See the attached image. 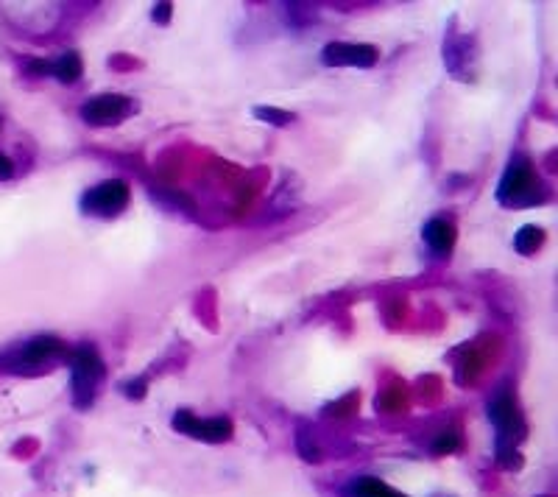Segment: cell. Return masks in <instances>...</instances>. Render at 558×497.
Wrapping results in <instances>:
<instances>
[{
    "label": "cell",
    "mask_w": 558,
    "mask_h": 497,
    "mask_svg": "<svg viewBox=\"0 0 558 497\" xmlns=\"http://www.w3.org/2000/svg\"><path fill=\"white\" fill-rule=\"evenodd\" d=\"M497 202L505 207H536V204L547 202V188L539 176L533 174L531 160L514 154L508 168H505L503 179L497 185Z\"/></svg>",
    "instance_id": "obj_1"
},
{
    "label": "cell",
    "mask_w": 558,
    "mask_h": 497,
    "mask_svg": "<svg viewBox=\"0 0 558 497\" xmlns=\"http://www.w3.org/2000/svg\"><path fill=\"white\" fill-rule=\"evenodd\" d=\"M489 419H492L494 430H497V456L503 464H508V456H517V444L522 442L525 436V422H522V414H519L517 403L511 397V391L500 389L494 394L489 405Z\"/></svg>",
    "instance_id": "obj_2"
},
{
    "label": "cell",
    "mask_w": 558,
    "mask_h": 497,
    "mask_svg": "<svg viewBox=\"0 0 558 497\" xmlns=\"http://www.w3.org/2000/svg\"><path fill=\"white\" fill-rule=\"evenodd\" d=\"M104 377H107V366L101 361V355L90 344H81L70 358V386H73L76 408H90L95 403V394Z\"/></svg>",
    "instance_id": "obj_3"
},
{
    "label": "cell",
    "mask_w": 558,
    "mask_h": 497,
    "mask_svg": "<svg viewBox=\"0 0 558 497\" xmlns=\"http://www.w3.org/2000/svg\"><path fill=\"white\" fill-rule=\"evenodd\" d=\"M65 352V341L56 336H37L20 344L17 350L0 355V369L9 375H34L45 363H51Z\"/></svg>",
    "instance_id": "obj_4"
},
{
    "label": "cell",
    "mask_w": 558,
    "mask_h": 497,
    "mask_svg": "<svg viewBox=\"0 0 558 497\" xmlns=\"http://www.w3.org/2000/svg\"><path fill=\"white\" fill-rule=\"evenodd\" d=\"M129 204V185L123 179H107L81 196V213L93 218H115Z\"/></svg>",
    "instance_id": "obj_5"
},
{
    "label": "cell",
    "mask_w": 558,
    "mask_h": 497,
    "mask_svg": "<svg viewBox=\"0 0 558 497\" xmlns=\"http://www.w3.org/2000/svg\"><path fill=\"white\" fill-rule=\"evenodd\" d=\"M134 112H137L134 98L120 93H104L90 98L87 104H81V121L90 123V126H112V123L126 121Z\"/></svg>",
    "instance_id": "obj_6"
},
{
    "label": "cell",
    "mask_w": 558,
    "mask_h": 497,
    "mask_svg": "<svg viewBox=\"0 0 558 497\" xmlns=\"http://www.w3.org/2000/svg\"><path fill=\"white\" fill-rule=\"evenodd\" d=\"M173 430L185 433L190 439H199V442L207 444H221L232 439V422L224 417H213V419H199L193 417L190 411H176L171 419Z\"/></svg>",
    "instance_id": "obj_7"
},
{
    "label": "cell",
    "mask_w": 558,
    "mask_h": 497,
    "mask_svg": "<svg viewBox=\"0 0 558 497\" xmlns=\"http://www.w3.org/2000/svg\"><path fill=\"white\" fill-rule=\"evenodd\" d=\"M377 48L366 42H330L321 51L324 68H374L377 65Z\"/></svg>",
    "instance_id": "obj_8"
},
{
    "label": "cell",
    "mask_w": 558,
    "mask_h": 497,
    "mask_svg": "<svg viewBox=\"0 0 558 497\" xmlns=\"http://www.w3.org/2000/svg\"><path fill=\"white\" fill-rule=\"evenodd\" d=\"M422 238L436 255H447L455 246V227L450 221H444V218H430L425 229H422Z\"/></svg>",
    "instance_id": "obj_9"
},
{
    "label": "cell",
    "mask_w": 558,
    "mask_h": 497,
    "mask_svg": "<svg viewBox=\"0 0 558 497\" xmlns=\"http://www.w3.org/2000/svg\"><path fill=\"white\" fill-rule=\"evenodd\" d=\"M346 497H405L397 489H391L388 484H383L380 478H372V475H363V478H355L352 484L344 489Z\"/></svg>",
    "instance_id": "obj_10"
},
{
    "label": "cell",
    "mask_w": 558,
    "mask_h": 497,
    "mask_svg": "<svg viewBox=\"0 0 558 497\" xmlns=\"http://www.w3.org/2000/svg\"><path fill=\"white\" fill-rule=\"evenodd\" d=\"M84 73V65H81V56L76 51H67L62 54L56 62H51V76L62 81V84H73V81L81 79Z\"/></svg>",
    "instance_id": "obj_11"
},
{
    "label": "cell",
    "mask_w": 558,
    "mask_h": 497,
    "mask_svg": "<svg viewBox=\"0 0 558 497\" xmlns=\"http://www.w3.org/2000/svg\"><path fill=\"white\" fill-rule=\"evenodd\" d=\"M542 243H545V229L536 227V224H528L514 235V249L519 255H533Z\"/></svg>",
    "instance_id": "obj_12"
},
{
    "label": "cell",
    "mask_w": 558,
    "mask_h": 497,
    "mask_svg": "<svg viewBox=\"0 0 558 497\" xmlns=\"http://www.w3.org/2000/svg\"><path fill=\"white\" fill-rule=\"evenodd\" d=\"M154 202H160L165 210H182V213L193 215V202L187 199L185 193H176V190H151Z\"/></svg>",
    "instance_id": "obj_13"
},
{
    "label": "cell",
    "mask_w": 558,
    "mask_h": 497,
    "mask_svg": "<svg viewBox=\"0 0 558 497\" xmlns=\"http://www.w3.org/2000/svg\"><path fill=\"white\" fill-rule=\"evenodd\" d=\"M254 118L271 123V126H288L293 121V112H285V109L277 107H254Z\"/></svg>",
    "instance_id": "obj_14"
},
{
    "label": "cell",
    "mask_w": 558,
    "mask_h": 497,
    "mask_svg": "<svg viewBox=\"0 0 558 497\" xmlns=\"http://www.w3.org/2000/svg\"><path fill=\"white\" fill-rule=\"evenodd\" d=\"M461 447V433L458 430H441L439 439L433 442V453H439V456H450Z\"/></svg>",
    "instance_id": "obj_15"
},
{
    "label": "cell",
    "mask_w": 558,
    "mask_h": 497,
    "mask_svg": "<svg viewBox=\"0 0 558 497\" xmlns=\"http://www.w3.org/2000/svg\"><path fill=\"white\" fill-rule=\"evenodd\" d=\"M296 450H299V456L305 458V461H321L319 444L313 442V436H310L307 430H299V433H296Z\"/></svg>",
    "instance_id": "obj_16"
},
{
    "label": "cell",
    "mask_w": 558,
    "mask_h": 497,
    "mask_svg": "<svg viewBox=\"0 0 558 497\" xmlns=\"http://www.w3.org/2000/svg\"><path fill=\"white\" fill-rule=\"evenodd\" d=\"M120 394H126L129 400H143V397H146V380H143V377L123 380V383H120Z\"/></svg>",
    "instance_id": "obj_17"
},
{
    "label": "cell",
    "mask_w": 558,
    "mask_h": 497,
    "mask_svg": "<svg viewBox=\"0 0 558 497\" xmlns=\"http://www.w3.org/2000/svg\"><path fill=\"white\" fill-rule=\"evenodd\" d=\"M26 68L31 76H51V62L48 59H31Z\"/></svg>",
    "instance_id": "obj_18"
},
{
    "label": "cell",
    "mask_w": 558,
    "mask_h": 497,
    "mask_svg": "<svg viewBox=\"0 0 558 497\" xmlns=\"http://www.w3.org/2000/svg\"><path fill=\"white\" fill-rule=\"evenodd\" d=\"M171 3H157V6H154V12H151V17H154V20H157V23H162V26H165V23H168V20H171Z\"/></svg>",
    "instance_id": "obj_19"
},
{
    "label": "cell",
    "mask_w": 558,
    "mask_h": 497,
    "mask_svg": "<svg viewBox=\"0 0 558 497\" xmlns=\"http://www.w3.org/2000/svg\"><path fill=\"white\" fill-rule=\"evenodd\" d=\"M12 176H14V165H12V160L0 154V182H6V179H12Z\"/></svg>",
    "instance_id": "obj_20"
}]
</instances>
